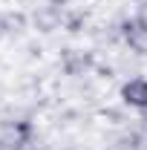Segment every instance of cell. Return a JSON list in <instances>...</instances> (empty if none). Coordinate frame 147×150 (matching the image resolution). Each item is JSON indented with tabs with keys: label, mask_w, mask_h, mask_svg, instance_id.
<instances>
[{
	"label": "cell",
	"mask_w": 147,
	"mask_h": 150,
	"mask_svg": "<svg viewBox=\"0 0 147 150\" xmlns=\"http://www.w3.org/2000/svg\"><path fill=\"white\" fill-rule=\"evenodd\" d=\"M52 3H58V6H64V3H69V0H52Z\"/></svg>",
	"instance_id": "3957f363"
},
{
	"label": "cell",
	"mask_w": 147,
	"mask_h": 150,
	"mask_svg": "<svg viewBox=\"0 0 147 150\" xmlns=\"http://www.w3.org/2000/svg\"><path fill=\"white\" fill-rule=\"evenodd\" d=\"M124 101L133 107H147V81L144 78H133L130 84H124Z\"/></svg>",
	"instance_id": "6da1fadb"
},
{
	"label": "cell",
	"mask_w": 147,
	"mask_h": 150,
	"mask_svg": "<svg viewBox=\"0 0 147 150\" xmlns=\"http://www.w3.org/2000/svg\"><path fill=\"white\" fill-rule=\"evenodd\" d=\"M141 112H144V124H147V107H144V110H141Z\"/></svg>",
	"instance_id": "277c9868"
},
{
	"label": "cell",
	"mask_w": 147,
	"mask_h": 150,
	"mask_svg": "<svg viewBox=\"0 0 147 150\" xmlns=\"http://www.w3.org/2000/svg\"><path fill=\"white\" fill-rule=\"evenodd\" d=\"M127 38H130V43H133L136 49H141V52H144V49H147V23L133 26V29L127 32Z\"/></svg>",
	"instance_id": "7a4b0ae2"
}]
</instances>
